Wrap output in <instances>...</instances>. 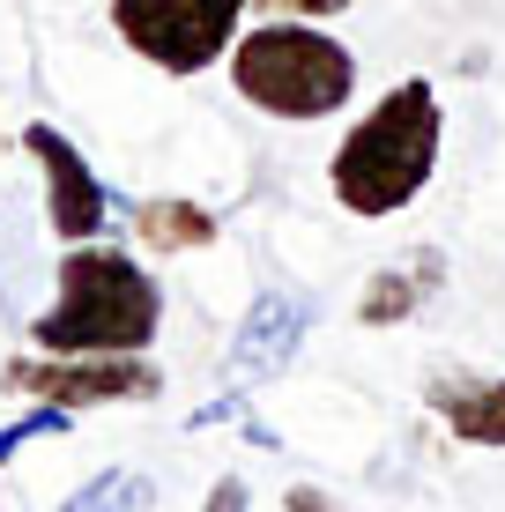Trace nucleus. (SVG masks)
Segmentation results:
<instances>
[{"instance_id":"nucleus-1","label":"nucleus","mask_w":505,"mask_h":512,"mask_svg":"<svg viewBox=\"0 0 505 512\" xmlns=\"http://www.w3.org/2000/svg\"><path fill=\"white\" fill-rule=\"evenodd\" d=\"M439 149H446L439 90H431L424 75H409L364 119H350V134L327 156V193H335V208H350L357 223H387V216H402L409 201H424L431 171H439Z\"/></svg>"},{"instance_id":"nucleus-2","label":"nucleus","mask_w":505,"mask_h":512,"mask_svg":"<svg viewBox=\"0 0 505 512\" xmlns=\"http://www.w3.org/2000/svg\"><path fill=\"white\" fill-rule=\"evenodd\" d=\"M164 327V290L119 245H67L52 275V305L30 320V342L52 357H142Z\"/></svg>"},{"instance_id":"nucleus-3","label":"nucleus","mask_w":505,"mask_h":512,"mask_svg":"<svg viewBox=\"0 0 505 512\" xmlns=\"http://www.w3.org/2000/svg\"><path fill=\"white\" fill-rule=\"evenodd\" d=\"M231 90L268 119L312 127V119L350 112L357 97V52L335 38L327 23L305 15H268V23L238 30L231 45Z\"/></svg>"},{"instance_id":"nucleus-4","label":"nucleus","mask_w":505,"mask_h":512,"mask_svg":"<svg viewBox=\"0 0 505 512\" xmlns=\"http://www.w3.org/2000/svg\"><path fill=\"white\" fill-rule=\"evenodd\" d=\"M253 0H112V30L156 75H208L231 60Z\"/></svg>"},{"instance_id":"nucleus-5","label":"nucleus","mask_w":505,"mask_h":512,"mask_svg":"<svg viewBox=\"0 0 505 512\" xmlns=\"http://www.w3.org/2000/svg\"><path fill=\"white\" fill-rule=\"evenodd\" d=\"M0 386L30 401H52V409H104V401H156L164 394V372L149 357H15L0 364Z\"/></svg>"},{"instance_id":"nucleus-6","label":"nucleus","mask_w":505,"mask_h":512,"mask_svg":"<svg viewBox=\"0 0 505 512\" xmlns=\"http://www.w3.org/2000/svg\"><path fill=\"white\" fill-rule=\"evenodd\" d=\"M23 149L38 156V171H45V223H52V238H60V245L104 238L112 193H104V179L90 171V156L52 127V119H30V127H23Z\"/></svg>"},{"instance_id":"nucleus-7","label":"nucleus","mask_w":505,"mask_h":512,"mask_svg":"<svg viewBox=\"0 0 505 512\" xmlns=\"http://www.w3.org/2000/svg\"><path fill=\"white\" fill-rule=\"evenodd\" d=\"M305 334H312V297H298V290H260L253 305H246V320H238V334H231V379L283 372V364L305 349Z\"/></svg>"},{"instance_id":"nucleus-8","label":"nucleus","mask_w":505,"mask_h":512,"mask_svg":"<svg viewBox=\"0 0 505 512\" xmlns=\"http://www.w3.org/2000/svg\"><path fill=\"white\" fill-rule=\"evenodd\" d=\"M424 401L461 446H505V372H439Z\"/></svg>"},{"instance_id":"nucleus-9","label":"nucleus","mask_w":505,"mask_h":512,"mask_svg":"<svg viewBox=\"0 0 505 512\" xmlns=\"http://www.w3.org/2000/svg\"><path fill=\"white\" fill-rule=\"evenodd\" d=\"M446 282V253L439 245H416L409 260H394V268H379L372 282H364V297H357V320L364 327H402L424 312V297Z\"/></svg>"},{"instance_id":"nucleus-10","label":"nucleus","mask_w":505,"mask_h":512,"mask_svg":"<svg viewBox=\"0 0 505 512\" xmlns=\"http://www.w3.org/2000/svg\"><path fill=\"white\" fill-rule=\"evenodd\" d=\"M216 208L186 201V193H156V201L134 208V238L149 245V253H201V245H216Z\"/></svg>"},{"instance_id":"nucleus-11","label":"nucleus","mask_w":505,"mask_h":512,"mask_svg":"<svg viewBox=\"0 0 505 512\" xmlns=\"http://www.w3.org/2000/svg\"><path fill=\"white\" fill-rule=\"evenodd\" d=\"M149 505V483L142 475H127V468H104V475H90V483L75 490L67 505H52V512H142Z\"/></svg>"},{"instance_id":"nucleus-12","label":"nucleus","mask_w":505,"mask_h":512,"mask_svg":"<svg viewBox=\"0 0 505 512\" xmlns=\"http://www.w3.org/2000/svg\"><path fill=\"white\" fill-rule=\"evenodd\" d=\"M253 8H268V15H305V23H335V15H350L357 0H253Z\"/></svg>"},{"instance_id":"nucleus-13","label":"nucleus","mask_w":505,"mask_h":512,"mask_svg":"<svg viewBox=\"0 0 505 512\" xmlns=\"http://www.w3.org/2000/svg\"><path fill=\"white\" fill-rule=\"evenodd\" d=\"M201 512H253V498H246V483H238V475H223L216 490H208V505Z\"/></svg>"},{"instance_id":"nucleus-14","label":"nucleus","mask_w":505,"mask_h":512,"mask_svg":"<svg viewBox=\"0 0 505 512\" xmlns=\"http://www.w3.org/2000/svg\"><path fill=\"white\" fill-rule=\"evenodd\" d=\"M238 416H246V394H231V401H208V409H201V416H186V423H194V431H208V423H238Z\"/></svg>"},{"instance_id":"nucleus-15","label":"nucleus","mask_w":505,"mask_h":512,"mask_svg":"<svg viewBox=\"0 0 505 512\" xmlns=\"http://www.w3.org/2000/svg\"><path fill=\"white\" fill-rule=\"evenodd\" d=\"M283 512H335V505H327L320 490H305V483H298V490H290V498H283Z\"/></svg>"}]
</instances>
